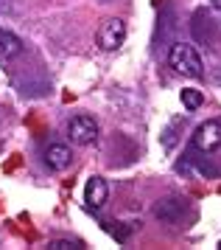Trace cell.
<instances>
[{
  "label": "cell",
  "mask_w": 221,
  "mask_h": 250,
  "mask_svg": "<svg viewBox=\"0 0 221 250\" xmlns=\"http://www.w3.org/2000/svg\"><path fill=\"white\" fill-rule=\"evenodd\" d=\"M168 65L177 70V73L188 76V79H199L202 73H204L199 51L193 45H188V42H177V45L168 51Z\"/></svg>",
  "instance_id": "obj_1"
},
{
  "label": "cell",
  "mask_w": 221,
  "mask_h": 250,
  "mask_svg": "<svg viewBox=\"0 0 221 250\" xmlns=\"http://www.w3.org/2000/svg\"><path fill=\"white\" fill-rule=\"evenodd\" d=\"M67 135H70V141H73L76 146L95 144V138H98V124H95V118H90V115H73L70 124H67Z\"/></svg>",
  "instance_id": "obj_2"
},
{
  "label": "cell",
  "mask_w": 221,
  "mask_h": 250,
  "mask_svg": "<svg viewBox=\"0 0 221 250\" xmlns=\"http://www.w3.org/2000/svg\"><path fill=\"white\" fill-rule=\"evenodd\" d=\"M126 40V23L121 17H110L104 20L98 28V48L101 51H118Z\"/></svg>",
  "instance_id": "obj_3"
},
{
  "label": "cell",
  "mask_w": 221,
  "mask_h": 250,
  "mask_svg": "<svg viewBox=\"0 0 221 250\" xmlns=\"http://www.w3.org/2000/svg\"><path fill=\"white\" fill-rule=\"evenodd\" d=\"M193 146L199 152H216L221 146V124L219 121H204L193 132Z\"/></svg>",
  "instance_id": "obj_4"
},
{
  "label": "cell",
  "mask_w": 221,
  "mask_h": 250,
  "mask_svg": "<svg viewBox=\"0 0 221 250\" xmlns=\"http://www.w3.org/2000/svg\"><path fill=\"white\" fill-rule=\"evenodd\" d=\"M107 197H110V186L104 177H90L87 186H84V203H87L90 211H98L101 205L107 203Z\"/></svg>",
  "instance_id": "obj_5"
},
{
  "label": "cell",
  "mask_w": 221,
  "mask_h": 250,
  "mask_svg": "<svg viewBox=\"0 0 221 250\" xmlns=\"http://www.w3.org/2000/svg\"><path fill=\"white\" fill-rule=\"evenodd\" d=\"M70 158H73V155H70V149H67L65 144H51L48 152H45V163L54 171L67 169V166H70Z\"/></svg>",
  "instance_id": "obj_6"
},
{
  "label": "cell",
  "mask_w": 221,
  "mask_h": 250,
  "mask_svg": "<svg viewBox=\"0 0 221 250\" xmlns=\"http://www.w3.org/2000/svg\"><path fill=\"white\" fill-rule=\"evenodd\" d=\"M20 54H22L20 37L6 31V28H0V62H9V59L20 57Z\"/></svg>",
  "instance_id": "obj_7"
},
{
  "label": "cell",
  "mask_w": 221,
  "mask_h": 250,
  "mask_svg": "<svg viewBox=\"0 0 221 250\" xmlns=\"http://www.w3.org/2000/svg\"><path fill=\"white\" fill-rule=\"evenodd\" d=\"M154 214L163 222H177L179 216L185 214V203L182 200H163V203L154 205Z\"/></svg>",
  "instance_id": "obj_8"
},
{
  "label": "cell",
  "mask_w": 221,
  "mask_h": 250,
  "mask_svg": "<svg viewBox=\"0 0 221 250\" xmlns=\"http://www.w3.org/2000/svg\"><path fill=\"white\" fill-rule=\"evenodd\" d=\"M179 99H182V104H185L188 110H199L202 104H204V93L193 90V87H185V90L179 93Z\"/></svg>",
  "instance_id": "obj_9"
},
{
  "label": "cell",
  "mask_w": 221,
  "mask_h": 250,
  "mask_svg": "<svg viewBox=\"0 0 221 250\" xmlns=\"http://www.w3.org/2000/svg\"><path fill=\"white\" fill-rule=\"evenodd\" d=\"M48 250H78V245L67 239H56V242H48Z\"/></svg>",
  "instance_id": "obj_10"
},
{
  "label": "cell",
  "mask_w": 221,
  "mask_h": 250,
  "mask_svg": "<svg viewBox=\"0 0 221 250\" xmlns=\"http://www.w3.org/2000/svg\"><path fill=\"white\" fill-rule=\"evenodd\" d=\"M132 228L134 225H129V228H118V225H115V228H110V233L118 239V242H126V239H129V233H132Z\"/></svg>",
  "instance_id": "obj_11"
}]
</instances>
